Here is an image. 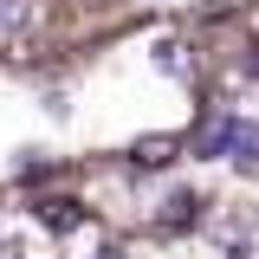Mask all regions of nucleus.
<instances>
[{
    "label": "nucleus",
    "instance_id": "1",
    "mask_svg": "<svg viewBox=\"0 0 259 259\" xmlns=\"http://www.w3.org/2000/svg\"><path fill=\"white\" fill-rule=\"evenodd\" d=\"M136 162H143V168H162V162H175V136H143V143H136Z\"/></svg>",
    "mask_w": 259,
    "mask_h": 259
},
{
    "label": "nucleus",
    "instance_id": "2",
    "mask_svg": "<svg viewBox=\"0 0 259 259\" xmlns=\"http://www.w3.org/2000/svg\"><path fill=\"white\" fill-rule=\"evenodd\" d=\"M32 13H39V0H0V32L32 26Z\"/></svg>",
    "mask_w": 259,
    "mask_h": 259
},
{
    "label": "nucleus",
    "instance_id": "3",
    "mask_svg": "<svg viewBox=\"0 0 259 259\" xmlns=\"http://www.w3.org/2000/svg\"><path fill=\"white\" fill-rule=\"evenodd\" d=\"M39 214H46V227H59V233H71V227H78V201H46Z\"/></svg>",
    "mask_w": 259,
    "mask_h": 259
},
{
    "label": "nucleus",
    "instance_id": "4",
    "mask_svg": "<svg viewBox=\"0 0 259 259\" xmlns=\"http://www.w3.org/2000/svg\"><path fill=\"white\" fill-rule=\"evenodd\" d=\"M194 214H201V201H194V194H175V201H168V214H162V227H188Z\"/></svg>",
    "mask_w": 259,
    "mask_h": 259
},
{
    "label": "nucleus",
    "instance_id": "5",
    "mask_svg": "<svg viewBox=\"0 0 259 259\" xmlns=\"http://www.w3.org/2000/svg\"><path fill=\"white\" fill-rule=\"evenodd\" d=\"M97 259H130V253H123V246H104V253H97Z\"/></svg>",
    "mask_w": 259,
    "mask_h": 259
},
{
    "label": "nucleus",
    "instance_id": "6",
    "mask_svg": "<svg viewBox=\"0 0 259 259\" xmlns=\"http://www.w3.org/2000/svg\"><path fill=\"white\" fill-rule=\"evenodd\" d=\"M0 259H26V253H20V246H0Z\"/></svg>",
    "mask_w": 259,
    "mask_h": 259
},
{
    "label": "nucleus",
    "instance_id": "7",
    "mask_svg": "<svg viewBox=\"0 0 259 259\" xmlns=\"http://www.w3.org/2000/svg\"><path fill=\"white\" fill-rule=\"evenodd\" d=\"M246 71H253V78H259V46H253V59H246Z\"/></svg>",
    "mask_w": 259,
    "mask_h": 259
}]
</instances>
